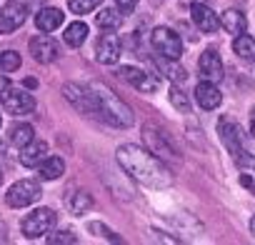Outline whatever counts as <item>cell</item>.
<instances>
[{"mask_svg": "<svg viewBox=\"0 0 255 245\" xmlns=\"http://www.w3.org/2000/svg\"><path fill=\"white\" fill-rule=\"evenodd\" d=\"M170 103L175 105V108H180V110H190V103H188V98L183 95V90H178L175 85L170 88Z\"/></svg>", "mask_w": 255, "mask_h": 245, "instance_id": "1f68e13d", "label": "cell"}, {"mask_svg": "<svg viewBox=\"0 0 255 245\" xmlns=\"http://www.w3.org/2000/svg\"><path fill=\"white\" fill-rule=\"evenodd\" d=\"M195 100H198V105L203 110H215L223 103V95H220V90H218V85L213 80H203L195 88Z\"/></svg>", "mask_w": 255, "mask_h": 245, "instance_id": "e0dca14e", "label": "cell"}, {"mask_svg": "<svg viewBox=\"0 0 255 245\" xmlns=\"http://www.w3.org/2000/svg\"><path fill=\"white\" fill-rule=\"evenodd\" d=\"M30 55L35 58V63L48 65V63H55L60 58V45L48 35H35L30 40Z\"/></svg>", "mask_w": 255, "mask_h": 245, "instance_id": "9c48e42d", "label": "cell"}, {"mask_svg": "<svg viewBox=\"0 0 255 245\" xmlns=\"http://www.w3.org/2000/svg\"><path fill=\"white\" fill-rule=\"evenodd\" d=\"M250 133L255 135V108H253V115H250Z\"/></svg>", "mask_w": 255, "mask_h": 245, "instance_id": "e575fe53", "label": "cell"}, {"mask_svg": "<svg viewBox=\"0 0 255 245\" xmlns=\"http://www.w3.org/2000/svg\"><path fill=\"white\" fill-rule=\"evenodd\" d=\"M95 23H98V28H103V30H115V28L123 23V13L115 10V8H100V13L95 15Z\"/></svg>", "mask_w": 255, "mask_h": 245, "instance_id": "4316f807", "label": "cell"}, {"mask_svg": "<svg viewBox=\"0 0 255 245\" xmlns=\"http://www.w3.org/2000/svg\"><path fill=\"white\" fill-rule=\"evenodd\" d=\"M103 0H68V8L75 13V15H85V13H93Z\"/></svg>", "mask_w": 255, "mask_h": 245, "instance_id": "f1b7e54d", "label": "cell"}, {"mask_svg": "<svg viewBox=\"0 0 255 245\" xmlns=\"http://www.w3.org/2000/svg\"><path fill=\"white\" fill-rule=\"evenodd\" d=\"M33 138H35V130H33L30 122H15V125L10 128V143H13L15 148L28 145Z\"/></svg>", "mask_w": 255, "mask_h": 245, "instance_id": "484cf974", "label": "cell"}, {"mask_svg": "<svg viewBox=\"0 0 255 245\" xmlns=\"http://www.w3.org/2000/svg\"><path fill=\"white\" fill-rule=\"evenodd\" d=\"M78 238L70 230H58L53 235H48V245H75Z\"/></svg>", "mask_w": 255, "mask_h": 245, "instance_id": "f546056e", "label": "cell"}, {"mask_svg": "<svg viewBox=\"0 0 255 245\" xmlns=\"http://www.w3.org/2000/svg\"><path fill=\"white\" fill-rule=\"evenodd\" d=\"M10 93V80L5 75H0V103H3V98Z\"/></svg>", "mask_w": 255, "mask_h": 245, "instance_id": "836d02e7", "label": "cell"}, {"mask_svg": "<svg viewBox=\"0 0 255 245\" xmlns=\"http://www.w3.org/2000/svg\"><path fill=\"white\" fill-rule=\"evenodd\" d=\"M35 85H38L35 78H25V88H35Z\"/></svg>", "mask_w": 255, "mask_h": 245, "instance_id": "d590c367", "label": "cell"}, {"mask_svg": "<svg viewBox=\"0 0 255 245\" xmlns=\"http://www.w3.org/2000/svg\"><path fill=\"white\" fill-rule=\"evenodd\" d=\"M233 50H235L238 58L253 63V60H255V38H253V35H245V33L235 35V40H233Z\"/></svg>", "mask_w": 255, "mask_h": 245, "instance_id": "d4e9b609", "label": "cell"}, {"mask_svg": "<svg viewBox=\"0 0 255 245\" xmlns=\"http://www.w3.org/2000/svg\"><path fill=\"white\" fill-rule=\"evenodd\" d=\"M198 70H200V75L205 80H213V83L223 80V60H220L218 50H213V48L205 50L200 55V60H198Z\"/></svg>", "mask_w": 255, "mask_h": 245, "instance_id": "9a60e30c", "label": "cell"}, {"mask_svg": "<svg viewBox=\"0 0 255 245\" xmlns=\"http://www.w3.org/2000/svg\"><path fill=\"white\" fill-rule=\"evenodd\" d=\"M118 75H123L125 83H130V85H133L135 90H140V93H155V90H158V78L150 75V73H145V70H140V68L123 65Z\"/></svg>", "mask_w": 255, "mask_h": 245, "instance_id": "30bf717a", "label": "cell"}, {"mask_svg": "<svg viewBox=\"0 0 255 245\" xmlns=\"http://www.w3.org/2000/svg\"><path fill=\"white\" fill-rule=\"evenodd\" d=\"M63 20H65V15H63L60 8H40V10L35 13V25H38L40 33H53V30H58V28L63 25Z\"/></svg>", "mask_w": 255, "mask_h": 245, "instance_id": "d6986e66", "label": "cell"}, {"mask_svg": "<svg viewBox=\"0 0 255 245\" xmlns=\"http://www.w3.org/2000/svg\"><path fill=\"white\" fill-rule=\"evenodd\" d=\"M233 158H235V165H238V170H240V183H243V188H248V190L255 195V155L240 148L238 153H233Z\"/></svg>", "mask_w": 255, "mask_h": 245, "instance_id": "7c38bea8", "label": "cell"}, {"mask_svg": "<svg viewBox=\"0 0 255 245\" xmlns=\"http://www.w3.org/2000/svg\"><path fill=\"white\" fill-rule=\"evenodd\" d=\"M155 65H158V70L168 78V80H173V83H185V78H188V73H185V68H180V65H175V60L173 58H158V55H153L150 58Z\"/></svg>", "mask_w": 255, "mask_h": 245, "instance_id": "44dd1931", "label": "cell"}, {"mask_svg": "<svg viewBox=\"0 0 255 245\" xmlns=\"http://www.w3.org/2000/svg\"><path fill=\"white\" fill-rule=\"evenodd\" d=\"M93 93V103H95V115L100 120H105L113 128H130L135 122V115L130 110V105H125L108 85L103 83H90L88 85Z\"/></svg>", "mask_w": 255, "mask_h": 245, "instance_id": "7a4b0ae2", "label": "cell"}, {"mask_svg": "<svg viewBox=\"0 0 255 245\" xmlns=\"http://www.w3.org/2000/svg\"><path fill=\"white\" fill-rule=\"evenodd\" d=\"M150 43H153L155 53L163 55V58L178 60V58L183 55V40H180V35H178L173 28H165V25L155 28L153 35H150Z\"/></svg>", "mask_w": 255, "mask_h": 245, "instance_id": "5b68a950", "label": "cell"}, {"mask_svg": "<svg viewBox=\"0 0 255 245\" xmlns=\"http://www.w3.org/2000/svg\"><path fill=\"white\" fill-rule=\"evenodd\" d=\"M0 148H3V143H0Z\"/></svg>", "mask_w": 255, "mask_h": 245, "instance_id": "f35d334b", "label": "cell"}, {"mask_svg": "<svg viewBox=\"0 0 255 245\" xmlns=\"http://www.w3.org/2000/svg\"><path fill=\"white\" fill-rule=\"evenodd\" d=\"M85 38H88V25H85L83 20L70 23V25L65 28V33H63V40H65V45H70V48H80V45L85 43Z\"/></svg>", "mask_w": 255, "mask_h": 245, "instance_id": "cb8c5ba5", "label": "cell"}, {"mask_svg": "<svg viewBox=\"0 0 255 245\" xmlns=\"http://www.w3.org/2000/svg\"><path fill=\"white\" fill-rule=\"evenodd\" d=\"M65 205H68L70 213L83 215V213H88V210L93 208V195L85 193V190H70L68 198H65Z\"/></svg>", "mask_w": 255, "mask_h": 245, "instance_id": "7402d4cb", "label": "cell"}, {"mask_svg": "<svg viewBox=\"0 0 255 245\" xmlns=\"http://www.w3.org/2000/svg\"><path fill=\"white\" fill-rule=\"evenodd\" d=\"M95 58H98V63H103V65H113V63L120 60V38L115 35V30H105V33L98 38Z\"/></svg>", "mask_w": 255, "mask_h": 245, "instance_id": "ba28073f", "label": "cell"}, {"mask_svg": "<svg viewBox=\"0 0 255 245\" xmlns=\"http://www.w3.org/2000/svg\"><path fill=\"white\" fill-rule=\"evenodd\" d=\"M115 155H118L120 168L130 175L133 180H138L140 185L153 188V190H163V188H170L173 185L170 168L158 155H153L150 150H143L140 145L128 143V145H120Z\"/></svg>", "mask_w": 255, "mask_h": 245, "instance_id": "6da1fadb", "label": "cell"}, {"mask_svg": "<svg viewBox=\"0 0 255 245\" xmlns=\"http://www.w3.org/2000/svg\"><path fill=\"white\" fill-rule=\"evenodd\" d=\"M0 185H3V173H0Z\"/></svg>", "mask_w": 255, "mask_h": 245, "instance_id": "74e56055", "label": "cell"}, {"mask_svg": "<svg viewBox=\"0 0 255 245\" xmlns=\"http://www.w3.org/2000/svg\"><path fill=\"white\" fill-rule=\"evenodd\" d=\"M38 170H40V180H58L65 173V160L58 158V155H48L38 165Z\"/></svg>", "mask_w": 255, "mask_h": 245, "instance_id": "603a6c76", "label": "cell"}, {"mask_svg": "<svg viewBox=\"0 0 255 245\" xmlns=\"http://www.w3.org/2000/svg\"><path fill=\"white\" fill-rule=\"evenodd\" d=\"M143 140H145L148 150L153 155H158L163 163L165 160H173V163L180 160V155H178V150H175V145H173V140L165 130H160L155 125H143Z\"/></svg>", "mask_w": 255, "mask_h": 245, "instance_id": "3957f363", "label": "cell"}, {"mask_svg": "<svg viewBox=\"0 0 255 245\" xmlns=\"http://www.w3.org/2000/svg\"><path fill=\"white\" fill-rule=\"evenodd\" d=\"M218 133H220V138H223V143H225V148L230 153H238L243 148V130H240V125L233 118H220Z\"/></svg>", "mask_w": 255, "mask_h": 245, "instance_id": "5bb4252c", "label": "cell"}, {"mask_svg": "<svg viewBox=\"0 0 255 245\" xmlns=\"http://www.w3.org/2000/svg\"><path fill=\"white\" fill-rule=\"evenodd\" d=\"M55 223H58V215H55L53 208H38V210H33L30 215L23 218L20 230H23L25 238L35 240V238H40V235H48V233L55 228Z\"/></svg>", "mask_w": 255, "mask_h": 245, "instance_id": "277c9868", "label": "cell"}, {"mask_svg": "<svg viewBox=\"0 0 255 245\" xmlns=\"http://www.w3.org/2000/svg\"><path fill=\"white\" fill-rule=\"evenodd\" d=\"M28 18V8L23 3H8L3 10H0V35L18 30Z\"/></svg>", "mask_w": 255, "mask_h": 245, "instance_id": "8fae6325", "label": "cell"}, {"mask_svg": "<svg viewBox=\"0 0 255 245\" xmlns=\"http://www.w3.org/2000/svg\"><path fill=\"white\" fill-rule=\"evenodd\" d=\"M115 3H118L120 13H123V15H128V13H130V10L138 5V0H115Z\"/></svg>", "mask_w": 255, "mask_h": 245, "instance_id": "d6a6232c", "label": "cell"}, {"mask_svg": "<svg viewBox=\"0 0 255 245\" xmlns=\"http://www.w3.org/2000/svg\"><path fill=\"white\" fill-rule=\"evenodd\" d=\"M18 68H20V53H15V50L0 53V70L3 73H13Z\"/></svg>", "mask_w": 255, "mask_h": 245, "instance_id": "83f0119b", "label": "cell"}, {"mask_svg": "<svg viewBox=\"0 0 255 245\" xmlns=\"http://www.w3.org/2000/svg\"><path fill=\"white\" fill-rule=\"evenodd\" d=\"M45 158H48V143H45V140L33 138L28 145L20 148V163H23L25 168H38Z\"/></svg>", "mask_w": 255, "mask_h": 245, "instance_id": "ac0fdd59", "label": "cell"}, {"mask_svg": "<svg viewBox=\"0 0 255 245\" xmlns=\"http://www.w3.org/2000/svg\"><path fill=\"white\" fill-rule=\"evenodd\" d=\"M250 233H253V235H255V215H253V218H250Z\"/></svg>", "mask_w": 255, "mask_h": 245, "instance_id": "8d00e7d4", "label": "cell"}, {"mask_svg": "<svg viewBox=\"0 0 255 245\" xmlns=\"http://www.w3.org/2000/svg\"><path fill=\"white\" fill-rule=\"evenodd\" d=\"M63 95L65 100L83 115H95V103H93V93L88 85H78V83H65L63 85Z\"/></svg>", "mask_w": 255, "mask_h": 245, "instance_id": "52a82bcc", "label": "cell"}, {"mask_svg": "<svg viewBox=\"0 0 255 245\" xmlns=\"http://www.w3.org/2000/svg\"><path fill=\"white\" fill-rule=\"evenodd\" d=\"M220 25H223L225 33H230V35H240V33H245V28H248V18H245L243 10L230 8V10H225V13L220 15Z\"/></svg>", "mask_w": 255, "mask_h": 245, "instance_id": "ffe728a7", "label": "cell"}, {"mask_svg": "<svg viewBox=\"0 0 255 245\" xmlns=\"http://www.w3.org/2000/svg\"><path fill=\"white\" fill-rule=\"evenodd\" d=\"M3 108L10 115H25V113H30L35 108V98L30 93H25V90H13L10 88V93L3 98Z\"/></svg>", "mask_w": 255, "mask_h": 245, "instance_id": "4fadbf2b", "label": "cell"}, {"mask_svg": "<svg viewBox=\"0 0 255 245\" xmlns=\"http://www.w3.org/2000/svg\"><path fill=\"white\" fill-rule=\"evenodd\" d=\"M190 15H193V23L203 30V33H215L220 28V18L205 5V3H193L190 5Z\"/></svg>", "mask_w": 255, "mask_h": 245, "instance_id": "2e32d148", "label": "cell"}, {"mask_svg": "<svg viewBox=\"0 0 255 245\" xmlns=\"http://www.w3.org/2000/svg\"><path fill=\"white\" fill-rule=\"evenodd\" d=\"M88 228H90V230H93V233H100V235H103V238H108V240H110V243H123V238H120V235H118V233H113V230H108V228H105V225H103V223H90V225H88Z\"/></svg>", "mask_w": 255, "mask_h": 245, "instance_id": "4dcf8cb0", "label": "cell"}, {"mask_svg": "<svg viewBox=\"0 0 255 245\" xmlns=\"http://www.w3.org/2000/svg\"><path fill=\"white\" fill-rule=\"evenodd\" d=\"M40 195H43V190H40V183L38 180H18L5 193V203L10 208H28L35 200H40Z\"/></svg>", "mask_w": 255, "mask_h": 245, "instance_id": "8992f818", "label": "cell"}]
</instances>
